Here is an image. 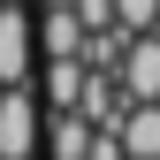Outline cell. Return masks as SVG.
I'll use <instances>...</instances> for the list:
<instances>
[{"mask_svg":"<svg viewBox=\"0 0 160 160\" xmlns=\"http://www.w3.org/2000/svg\"><path fill=\"white\" fill-rule=\"evenodd\" d=\"M38 137H46L38 99H31L23 84H8V92H0V160H31V152H38Z\"/></svg>","mask_w":160,"mask_h":160,"instance_id":"obj_1","label":"cell"},{"mask_svg":"<svg viewBox=\"0 0 160 160\" xmlns=\"http://www.w3.org/2000/svg\"><path fill=\"white\" fill-rule=\"evenodd\" d=\"M31 53H38V23L8 0V8H0V84H23V76H31Z\"/></svg>","mask_w":160,"mask_h":160,"instance_id":"obj_2","label":"cell"},{"mask_svg":"<svg viewBox=\"0 0 160 160\" xmlns=\"http://www.w3.org/2000/svg\"><path fill=\"white\" fill-rule=\"evenodd\" d=\"M114 84H122V99H160V38H152V31H137L130 46H122Z\"/></svg>","mask_w":160,"mask_h":160,"instance_id":"obj_3","label":"cell"},{"mask_svg":"<svg viewBox=\"0 0 160 160\" xmlns=\"http://www.w3.org/2000/svg\"><path fill=\"white\" fill-rule=\"evenodd\" d=\"M38 53H46V61L84 53V15H76V8H46V15H38Z\"/></svg>","mask_w":160,"mask_h":160,"instance_id":"obj_4","label":"cell"},{"mask_svg":"<svg viewBox=\"0 0 160 160\" xmlns=\"http://www.w3.org/2000/svg\"><path fill=\"white\" fill-rule=\"evenodd\" d=\"M76 92H84V61L69 53V61L46 69V99H53V107H76Z\"/></svg>","mask_w":160,"mask_h":160,"instance_id":"obj_5","label":"cell"},{"mask_svg":"<svg viewBox=\"0 0 160 160\" xmlns=\"http://www.w3.org/2000/svg\"><path fill=\"white\" fill-rule=\"evenodd\" d=\"M152 15H160V0H114V23H122L130 38H137V31H152Z\"/></svg>","mask_w":160,"mask_h":160,"instance_id":"obj_6","label":"cell"},{"mask_svg":"<svg viewBox=\"0 0 160 160\" xmlns=\"http://www.w3.org/2000/svg\"><path fill=\"white\" fill-rule=\"evenodd\" d=\"M84 160H130V145H122V122H114V130H92Z\"/></svg>","mask_w":160,"mask_h":160,"instance_id":"obj_7","label":"cell"},{"mask_svg":"<svg viewBox=\"0 0 160 160\" xmlns=\"http://www.w3.org/2000/svg\"><path fill=\"white\" fill-rule=\"evenodd\" d=\"M76 15H84V31H107L114 23V0H76Z\"/></svg>","mask_w":160,"mask_h":160,"instance_id":"obj_8","label":"cell"},{"mask_svg":"<svg viewBox=\"0 0 160 160\" xmlns=\"http://www.w3.org/2000/svg\"><path fill=\"white\" fill-rule=\"evenodd\" d=\"M46 8H76V0H46Z\"/></svg>","mask_w":160,"mask_h":160,"instance_id":"obj_9","label":"cell"},{"mask_svg":"<svg viewBox=\"0 0 160 160\" xmlns=\"http://www.w3.org/2000/svg\"><path fill=\"white\" fill-rule=\"evenodd\" d=\"M152 38H160V15H152Z\"/></svg>","mask_w":160,"mask_h":160,"instance_id":"obj_10","label":"cell"},{"mask_svg":"<svg viewBox=\"0 0 160 160\" xmlns=\"http://www.w3.org/2000/svg\"><path fill=\"white\" fill-rule=\"evenodd\" d=\"M130 160H145V152H130Z\"/></svg>","mask_w":160,"mask_h":160,"instance_id":"obj_11","label":"cell"}]
</instances>
